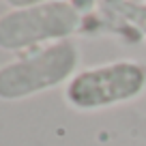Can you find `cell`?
Masks as SVG:
<instances>
[{
    "label": "cell",
    "mask_w": 146,
    "mask_h": 146,
    "mask_svg": "<svg viewBox=\"0 0 146 146\" xmlns=\"http://www.w3.org/2000/svg\"><path fill=\"white\" fill-rule=\"evenodd\" d=\"M103 9L112 19L127 22L137 35L146 36V2L137 0H103Z\"/></svg>",
    "instance_id": "obj_4"
},
{
    "label": "cell",
    "mask_w": 146,
    "mask_h": 146,
    "mask_svg": "<svg viewBox=\"0 0 146 146\" xmlns=\"http://www.w3.org/2000/svg\"><path fill=\"white\" fill-rule=\"evenodd\" d=\"M9 9H24V7H36V5H50V2H69V0H5Z\"/></svg>",
    "instance_id": "obj_5"
},
{
    "label": "cell",
    "mask_w": 146,
    "mask_h": 146,
    "mask_svg": "<svg viewBox=\"0 0 146 146\" xmlns=\"http://www.w3.org/2000/svg\"><path fill=\"white\" fill-rule=\"evenodd\" d=\"M80 45L75 39L24 52L0 64V101L15 103L67 86L80 71Z\"/></svg>",
    "instance_id": "obj_1"
},
{
    "label": "cell",
    "mask_w": 146,
    "mask_h": 146,
    "mask_svg": "<svg viewBox=\"0 0 146 146\" xmlns=\"http://www.w3.org/2000/svg\"><path fill=\"white\" fill-rule=\"evenodd\" d=\"M137 2H146V0H137Z\"/></svg>",
    "instance_id": "obj_6"
},
{
    "label": "cell",
    "mask_w": 146,
    "mask_h": 146,
    "mask_svg": "<svg viewBox=\"0 0 146 146\" xmlns=\"http://www.w3.org/2000/svg\"><path fill=\"white\" fill-rule=\"evenodd\" d=\"M146 90V64L140 60H112L80 69L62 90L64 103L75 112H101L135 101Z\"/></svg>",
    "instance_id": "obj_2"
},
{
    "label": "cell",
    "mask_w": 146,
    "mask_h": 146,
    "mask_svg": "<svg viewBox=\"0 0 146 146\" xmlns=\"http://www.w3.org/2000/svg\"><path fill=\"white\" fill-rule=\"evenodd\" d=\"M82 22L84 15L71 2L9 9L0 15V50L24 54L67 41L82 28Z\"/></svg>",
    "instance_id": "obj_3"
}]
</instances>
